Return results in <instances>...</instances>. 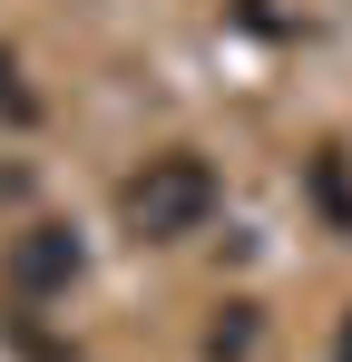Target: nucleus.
Masks as SVG:
<instances>
[{
    "mask_svg": "<svg viewBox=\"0 0 352 362\" xmlns=\"http://www.w3.org/2000/svg\"><path fill=\"white\" fill-rule=\"evenodd\" d=\"M206 216H216V167L186 157V147L147 157L137 177L117 186V226H127L137 245H176V235H196Z\"/></svg>",
    "mask_w": 352,
    "mask_h": 362,
    "instance_id": "f257e3e1",
    "label": "nucleus"
},
{
    "mask_svg": "<svg viewBox=\"0 0 352 362\" xmlns=\"http://www.w3.org/2000/svg\"><path fill=\"white\" fill-rule=\"evenodd\" d=\"M0 274H10V294H69L78 284V235L69 226H20Z\"/></svg>",
    "mask_w": 352,
    "mask_h": 362,
    "instance_id": "f03ea898",
    "label": "nucleus"
},
{
    "mask_svg": "<svg viewBox=\"0 0 352 362\" xmlns=\"http://www.w3.org/2000/svg\"><path fill=\"white\" fill-rule=\"evenodd\" d=\"M333 362H352V323H343V343H333Z\"/></svg>",
    "mask_w": 352,
    "mask_h": 362,
    "instance_id": "7ed1b4c3",
    "label": "nucleus"
}]
</instances>
